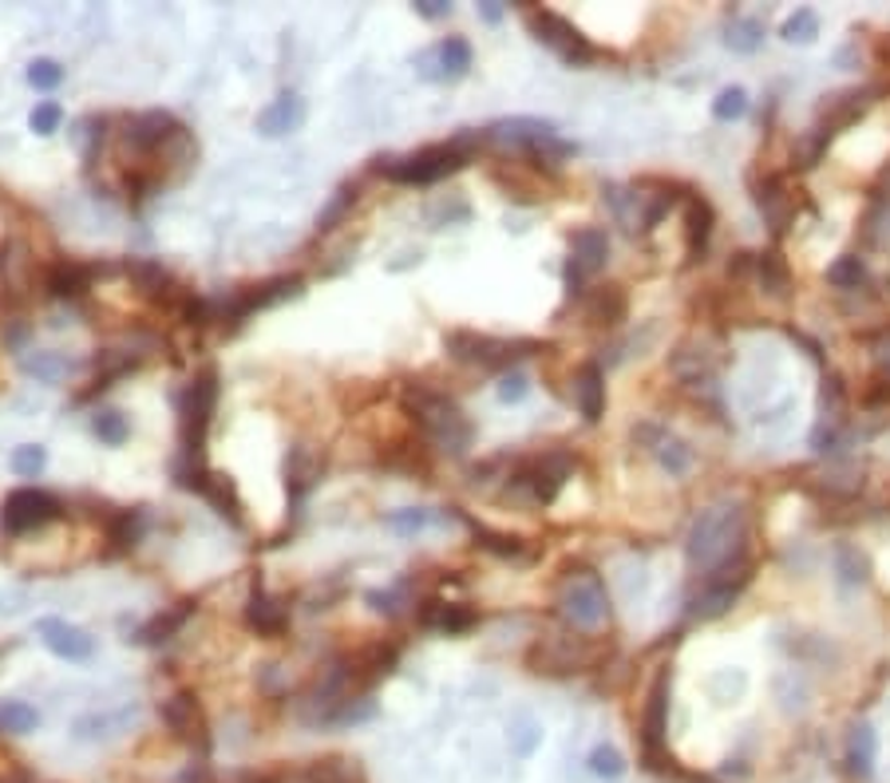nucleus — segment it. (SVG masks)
Returning a JSON list of instances; mask_svg holds the SVG:
<instances>
[{"label":"nucleus","mask_w":890,"mask_h":783,"mask_svg":"<svg viewBox=\"0 0 890 783\" xmlns=\"http://www.w3.org/2000/svg\"><path fill=\"white\" fill-rule=\"evenodd\" d=\"M684 558L701 574H717L725 566L749 558V514L740 502H713L696 514L684 538Z\"/></svg>","instance_id":"nucleus-1"},{"label":"nucleus","mask_w":890,"mask_h":783,"mask_svg":"<svg viewBox=\"0 0 890 783\" xmlns=\"http://www.w3.org/2000/svg\"><path fill=\"white\" fill-rule=\"evenodd\" d=\"M400 403H404V412L420 424V432H424L440 451H447V456H463L467 447H471V439H475V427L459 412V403L440 396V391L424 388V384H404Z\"/></svg>","instance_id":"nucleus-2"},{"label":"nucleus","mask_w":890,"mask_h":783,"mask_svg":"<svg viewBox=\"0 0 890 783\" xmlns=\"http://www.w3.org/2000/svg\"><path fill=\"white\" fill-rule=\"evenodd\" d=\"M218 403V372L202 369L183 391V463H178V483L195 490L198 478L207 475V432L210 415Z\"/></svg>","instance_id":"nucleus-3"},{"label":"nucleus","mask_w":890,"mask_h":783,"mask_svg":"<svg viewBox=\"0 0 890 783\" xmlns=\"http://www.w3.org/2000/svg\"><path fill=\"white\" fill-rule=\"evenodd\" d=\"M554 601H558V613H563L574 630H597V625H606L609 621L606 582H602L594 570H586V566L566 570V577L558 582Z\"/></svg>","instance_id":"nucleus-4"},{"label":"nucleus","mask_w":890,"mask_h":783,"mask_svg":"<svg viewBox=\"0 0 890 783\" xmlns=\"http://www.w3.org/2000/svg\"><path fill=\"white\" fill-rule=\"evenodd\" d=\"M467 159H471V139L435 142V147H424V151L408 154V159H396L384 174H388L392 183L428 186V183L447 178V174H456L459 166H467Z\"/></svg>","instance_id":"nucleus-5"},{"label":"nucleus","mask_w":890,"mask_h":783,"mask_svg":"<svg viewBox=\"0 0 890 783\" xmlns=\"http://www.w3.org/2000/svg\"><path fill=\"white\" fill-rule=\"evenodd\" d=\"M570 471H574L570 456H563V451H546V456L522 459L519 468L507 475V483H510V490H515V495H522L527 502H534V507H546V502L558 499V490L566 487Z\"/></svg>","instance_id":"nucleus-6"},{"label":"nucleus","mask_w":890,"mask_h":783,"mask_svg":"<svg viewBox=\"0 0 890 783\" xmlns=\"http://www.w3.org/2000/svg\"><path fill=\"white\" fill-rule=\"evenodd\" d=\"M487 139L507 142V147H527L531 154H543V159H566V154H574L570 142L558 139V127H554L551 120H531V115L491 123Z\"/></svg>","instance_id":"nucleus-7"},{"label":"nucleus","mask_w":890,"mask_h":783,"mask_svg":"<svg viewBox=\"0 0 890 783\" xmlns=\"http://www.w3.org/2000/svg\"><path fill=\"white\" fill-rule=\"evenodd\" d=\"M519 348H534L531 340H503L491 337V333H471V328H456L447 333V352L459 360V364H471V369H507L510 360L522 357Z\"/></svg>","instance_id":"nucleus-8"},{"label":"nucleus","mask_w":890,"mask_h":783,"mask_svg":"<svg viewBox=\"0 0 890 783\" xmlns=\"http://www.w3.org/2000/svg\"><path fill=\"white\" fill-rule=\"evenodd\" d=\"M669 688H673V676H669V669H662L650 696H645V712H641V751H645L650 768H665V760H669V748H665V736H669Z\"/></svg>","instance_id":"nucleus-9"},{"label":"nucleus","mask_w":890,"mask_h":783,"mask_svg":"<svg viewBox=\"0 0 890 783\" xmlns=\"http://www.w3.org/2000/svg\"><path fill=\"white\" fill-rule=\"evenodd\" d=\"M60 511H64V507H60L55 495H48V490L40 487H21L0 502V531H9V534L40 531V526L60 519Z\"/></svg>","instance_id":"nucleus-10"},{"label":"nucleus","mask_w":890,"mask_h":783,"mask_svg":"<svg viewBox=\"0 0 890 783\" xmlns=\"http://www.w3.org/2000/svg\"><path fill=\"white\" fill-rule=\"evenodd\" d=\"M527 21H531V33L539 36V40L546 44V48H554V52L563 55L566 64H590L594 60V44L586 40V36L578 33L574 24L566 21V16H558V12H546V9H531L527 12Z\"/></svg>","instance_id":"nucleus-11"},{"label":"nucleus","mask_w":890,"mask_h":783,"mask_svg":"<svg viewBox=\"0 0 890 783\" xmlns=\"http://www.w3.org/2000/svg\"><path fill=\"white\" fill-rule=\"evenodd\" d=\"M749 577H752L749 558H740V562L725 566L717 574H708L705 582H701V589L693 594L689 613H693V618H720V613L740 598V589L749 586Z\"/></svg>","instance_id":"nucleus-12"},{"label":"nucleus","mask_w":890,"mask_h":783,"mask_svg":"<svg viewBox=\"0 0 890 783\" xmlns=\"http://www.w3.org/2000/svg\"><path fill=\"white\" fill-rule=\"evenodd\" d=\"M301 294V277L297 273H285V277H270V282L250 285V289H234L226 301L218 304V321H246L258 309H270V304L285 301V297Z\"/></svg>","instance_id":"nucleus-13"},{"label":"nucleus","mask_w":890,"mask_h":783,"mask_svg":"<svg viewBox=\"0 0 890 783\" xmlns=\"http://www.w3.org/2000/svg\"><path fill=\"white\" fill-rule=\"evenodd\" d=\"M412 64L432 84H452V79H463L471 72V44L463 36H447V40H435L432 48H424Z\"/></svg>","instance_id":"nucleus-14"},{"label":"nucleus","mask_w":890,"mask_h":783,"mask_svg":"<svg viewBox=\"0 0 890 783\" xmlns=\"http://www.w3.org/2000/svg\"><path fill=\"white\" fill-rule=\"evenodd\" d=\"M597 661V652L582 645V637H566V642H539L531 652H527V664L534 673H546V676H570V673H582L590 664Z\"/></svg>","instance_id":"nucleus-15"},{"label":"nucleus","mask_w":890,"mask_h":783,"mask_svg":"<svg viewBox=\"0 0 890 783\" xmlns=\"http://www.w3.org/2000/svg\"><path fill=\"white\" fill-rule=\"evenodd\" d=\"M159 717H163V724L171 729L174 739H183V744H198V748L207 751L210 748V729H207V717H202V705H198L195 693H174L163 700V708H159Z\"/></svg>","instance_id":"nucleus-16"},{"label":"nucleus","mask_w":890,"mask_h":783,"mask_svg":"<svg viewBox=\"0 0 890 783\" xmlns=\"http://www.w3.org/2000/svg\"><path fill=\"white\" fill-rule=\"evenodd\" d=\"M36 637H40V642L48 645V652H55L60 661H91V652H96L91 633L64 618H40L36 621Z\"/></svg>","instance_id":"nucleus-17"},{"label":"nucleus","mask_w":890,"mask_h":783,"mask_svg":"<svg viewBox=\"0 0 890 783\" xmlns=\"http://www.w3.org/2000/svg\"><path fill=\"white\" fill-rule=\"evenodd\" d=\"M606 258H609V238H606V229H597V226L574 229V238H570V270H566L570 285L578 289V285L590 282L594 273H602Z\"/></svg>","instance_id":"nucleus-18"},{"label":"nucleus","mask_w":890,"mask_h":783,"mask_svg":"<svg viewBox=\"0 0 890 783\" xmlns=\"http://www.w3.org/2000/svg\"><path fill=\"white\" fill-rule=\"evenodd\" d=\"M183 123L174 120L171 111H143V115H135L127 127V142L135 147L139 154H159L166 147V142H174L178 135H183Z\"/></svg>","instance_id":"nucleus-19"},{"label":"nucleus","mask_w":890,"mask_h":783,"mask_svg":"<svg viewBox=\"0 0 890 783\" xmlns=\"http://www.w3.org/2000/svg\"><path fill=\"white\" fill-rule=\"evenodd\" d=\"M752 198H756V207H761V214L771 226V234H783V229L792 226L795 202H792V190H788V183H783L780 174L752 178Z\"/></svg>","instance_id":"nucleus-20"},{"label":"nucleus","mask_w":890,"mask_h":783,"mask_svg":"<svg viewBox=\"0 0 890 783\" xmlns=\"http://www.w3.org/2000/svg\"><path fill=\"white\" fill-rule=\"evenodd\" d=\"M633 439H638V444L645 447V451H650V456L657 459L669 475H684V471L693 468V451H689V444L677 439L673 432H665V427L641 424L638 432H633Z\"/></svg>","instance_id":"nucleus-21"},{"label":"nucleus","mask_w":890,"mask_h":783,"mask_svg":"<svg viewBox=\"0 0 890 783\" xmlns=\"http://www.w3.org/2000/svg\"><path fill=\"white\" fill-rule=\"evenodd\" d=\"M246 625L254 633H261V637H282L289 630V613H285V606L273 598L270 589L261 586V577H254L250 594H246Z\"/></svg>","instance_id":"nucleus-22"},{"label":"nucleus","mask_w":890,"mask_h":783,"mask_svg":"<svg viewBox=\"0 0 890 783\" xmlns=\"http://www.w3.org/2000/svg\"><path fill=\"white\" fill-rule=\"evenodd\" d=\"M305 123V99L297 91H282L277 99H270L265 108L258 111V130L265 139H285L294 135Z\"/></svg>","instance_id":"nucleus-23"},{"label":"nucleus","mask_w":890,"mask_h":783,"mask_svg":"<svg viewBox=\"0 0 890 783\" xmlns=\"http://www.w3.org/2000/svg\"><path fill=\"white\" fill-rule=\"evenodd\" d=\"M626 309H630V301H626V289H621V285H597V289L586 294L582 316H586V325L614 328L626 321Z\"/></svg>","instance_id":"nucleus-24"},{"label":"nucleus","mask_w":890,"mask_h":783,"mask_svg":"<svg viewBox=\"0 0 890 783\" xmlns=\"http://www.w3.org/2000/svg\"><path fill=\"white\" fill-rule=\"evenodd\" d=\"M475 621H479L475 609L459 606V601H424V609H420V625H424V630H435V633H447V637L467 633Z\"/></svg>","instance_id":"nucleus-25"},{"label":"nucleus","mask_w":890,"mask_h":783,"mask_svg":"<svg viewBox=\"0 0 890 783\" xmlns=\"http://www.w3.org/2000/svg\"><path fill=\"white\" fill-rule=\"evenodd\" d=\"M198 495L214 507L222 519L230 522V526H242V499H238V487H234V478L222 475V471H207V475L198 478Z\"/></svg>","instance_id":"nucleus-26"},{"label":"nucleus","mask_w":890,"mask_h":783,"mask_svg":"<svg viewBox=\"0 0 890 783\" xmlns=\"http://www.w3.org/2000/svg\"><path fill=\"white\" fill-rule=\"evenodd\" d=\"M574 403L586 424H597L606 412V372L597 364H582L574 376Z\"/></svg>","instance_id":"nucleus-27"},{"label":"nucleus","mask_w":890,"mask_h":783,"mask_svg":"<svg viewBox=\"0 0 890 783\" xmlns=\"http://www.w3.org/2000/svg\"><path fill=\"white\" fill-rule=\"evenodd\" d=\"M321 471H325V459L317 456L313 447H294L289 459H285V487H289V495L301 499L305 490L321 478Z\"/></svg>","instance_id":"nucleus-28"},{"label":"nucleus","mask_w":890,"mask_h":783,"mask_svg":"<svg viewBox=\"0 0 890 783\" xmlns=\"http://www.w3.org/2000/svg\"><path fill=\"white\" fill-rule=\"evenodd\" d=\"M91 265H79V261H55L52 270H48V277H44V289H48V297H79L87 294V285H91Z\"/></svg>","instance_id":"nucleus-29"},{"label":"nucleus","mask_w":890,"mask_h":783,"mask_svg":"<svg viewBox=\"0 0 890 783\" xmlns=\"http://www.w3.org/2000/svg\"><path fill=\"white\" fill-rule=\"evenodd\" d=\"M21 369L28 372V376H36L40 384H60L64 376H72V372L79 369V360L64 357V352H52V348H36V352H28V357L21 360Z\"/></svg>","instance_id":"nucleus-30"},{"label":"nucleus","mask_w":890,"mask_h":783,"mask_svg":"<svg viewBox=\"0 0 890 783\" xmlns=\"http://www.w3.org/2000/svg\"><path fill=\"white\" fill-rule=\"evenodd\" d=\"M708 238H713V207L705 198H689V207H684V250H689V258H701L708 250Z\"/></svg>","instance_id":"nucleus-31"},{"label":"nucleus","mask_w":890,"mask_h":783,"mask_svg":"<svg viewBox=\"0 0 890 783\" xmlns=\"http://www.w3.org/2000/svg\"><path fill=\"white\" fill-rule=\"evenodd\" d=\"M190 613H195V601H178V606L163 609V613H154V618L139 630V637H135V642H143V645H163V642H171L174 633H178V630L186 625V621H190Z\"/></svg>","instance_id":"nucleus-32"},{"label":"nucleus","mask_w":890,"mask_h":783,"mask_svg":"<svg viewBox=\"0 0 890 783\" xmlns=\"http://www.w3.org/2000/svg\"><path fill=\"white\" fill-rule=\"evenodd\" d=\"M305 783H369L364 772H360L357 760L348 756H325V760H313L301 775Z\"/></svg>","instance_id":"nucleus-33"},{"label":"nucleus","mask_w":890,"mask_h":783,"mask_svg":"<svg viewBox=\"0 0 890 783\" xmlns=\"http://www.w3.org/2000/svg\"><path fill=\"white\" fill-rule=\"evenodd\" d=\"M863 111H867V91H843V96L827 99V108H824V139H831L839 127L855 123Z\"/></svg>","instance_id":"nucleus-34"},{"label":"nucleus","mask_w":890,"mask_h":783,"mask_svg":"<svg viewBox=\"0 0 890 783\" xmlns=\"http://www.w3.org/2000/svg\"><path fill=\"white\" fill-rule=\"evenodd\" d=\"M0 277H4V285H12V289H24L28 285V277H33V253H28V246L16 238L0 241Z\"/></svg>","instance_id":"nucleus-35"},{"label":"nucleus","mask_w":890,"mask_h":783,"mask_svg":"<svg viewBox=\"0 0 890 783\" xmlns=\"http://www.w3.org/2000/svg\"><path fill=\"white\" fill-rule=\"evenodd\" d=\"M756 277H761L768 297H788V289H792V270H788V261H783L780 250H764L761 258H756Z\"/></svg>","instance_id":"nucleus-36"},{"label":"nucleus","mask_w":890,"mask_h":783,"mask_svg":"<svg viewBox=\"0 0 890 783\" xmlns=\"http://www.w3.org/2000/svg\"><path fill=\"white\" fill-rule=\"evenodd\" d=\"M40 724V712H36L28 700H0V732L9 736H28Z\"/></svg>","instance_id":"nucleus-37"},{"label":"nucleus","mask_w":890,"mask_h":783,"mask_svg":"<svg viewBox=\"0 0 890 783\" xmlns=\"http://www.w3.org/2000/svg\"><path fill=\"white\" fill-rule=\"evenodd\" d=\"M91 435H96L99 444H108V447L127 444V435H131L127 415L115 412V408H99V412L91 415Z\"/></svg>","instance_id":"nucleus-38"},{"label":"nucleus","mask_w":890,"mask_h":783,"mask_svg":"<svg viewBox=\"0 0 890 783\" xmlns=\"http://www.w3.org/2000/svg\"><path fill=\"white\" fill-rule=\"evenodd\" d=\"M471 534H475V543L483 546V550H491V555H499V558L522 555V538H515V534L491 531V526H483V522H471Z\"/></svg>","instance_id":"nucleus-39"},{"label":"nucleus","mask_w":890,"mask_h":783,"mask_svg":"<svg viewBox=\"0 0 890 783\" xmlns=\"http://www.w3.org/2000/svg\"><path fill=\"white\" fill-rule=\"evenodd\" d=\"M875 756H879V739H875V732H870L867 724H858L855 736H851V768H855L858 775H870Z\"/></svg>","instance_id":"nucleus-40"},{"label":"nucleus","mask_w":890,"mask_h":783,"mask_svg":"<svg viewBox=\"0 0 890 783\" xmlns=\"http://www.w3.org/2000/svg\"><path fill=\"white\" fill-rule=\"evenodd\" d=\"M827 282L836 285V289H858V285L867 282V265L855 258V253H848V258H839L831 270H827Z\"/></svg>","instance_id":"nucleus-41"},{"label":"nucleus","mask_w":890,"mask_h":783,"mask_svg":"<svg viewBox=\"0 0 890 783\" xmlns=\"http://www.w3.org/2000/svg\"><path fill=\"white\" fill-rule=\"evenodd\" d=\"M9 463H12V471H16L21 478H36L44 468H48V451H44L40 444H24V447H16V451H12Z\"/></svg>","instance_id":"nucleus-42"},{"label":"nucleus","mask_w":890,"mask_h":783,"mask_svg":"<svg viewBox=\"0 0 890 783\" xmlns=\"http://www.w3.org/2000/svg\"><path fill=\"white\" fill-rule=\"evenodd\" d=\"M24 76H28V84H33L36 91H55V87L64 84V67L55 64V60H48V55H40V60L28 64Z\"/></svg>","instance_id":"nucleus-43"},{"label":"nucleus","mask_w":890,"mask_h":783,"mask_svg":"<svg viewBox=\"0 0 890 783\" xmlns=\"http://www.w3.org/2000/svg\"><path fill=\"white\" fill-rule=\"evenodd\" d=\"M60 123H64V108H60L55 99H44V103H36L33 115H28V127H33L36 135H55V130H60Z\"/></svg>","instance_id":"nucleus-44"},{"label":"nucleus","mask_w":890,"mask_h":783,"mask_svg":"<svg viewBox=\"0 0 890 783\" xmlns=\"http://www.w3.org/2000/svg\"><path fill=\"white\" fill-rule=\"evenodd\" d=\"M590 772L594 775H602V780H618L621 772H626V760H621V751L618 748H594L590 751Z\"/></svg>","instance_id":"nucleus-45"},{"label":"nucleus","mask_w":890,"mask_h":783,"mask_svg":"<svg viewBox=\"0 0 890 783\" xmlns=\"http://www.w3.org/2000/svg\"><path fill=\"white\" fill-rule=\"evenodd\" d=\"M432 522H435V514L424 511V507H408V511L388 514V526L396 534H416V531H424V526H432Z\"/></svg>","instance_id":"nucleus-46"},{"label":"nucleus","mask_w":890,"mask_h":783,"mask_svg":"<svg viewBox=\"0 0 890 783\" xmlns=\"http://www.w3.org/2000/svg\"><path fill=\"white\" fill-rule=\"evenodd\" d=\"M749 111V96H744V87H728V91H720L717 103H713V115H717L720 123L728 120H740Z\"/></svg>","instance_id":"nucleus-47"},{"label":"nucleus","mask_w":890,"mask_h":783,"mask_svg":"<svg viewBox=\"0 0 890 783\" xmlns=\"http://www.w3.org/2000/svg\"><path fill=\"white\" fill-rule=\"evenodd\" d=\"M761 36L764 28L756 21H737L728 28V44H732L737 52H756V48H761Z\"/></svg>","instance_id":"nucleus-48"},{"label":"nucleus","mask_w":890,"mask_h":783,"mask_svg":"<svg viewBox=\"0 0 890 783\" xmlns=\"http://www.w3.org/2000/svg\"><path fill=\"white\" fill-rule=\"evenodd\" d=\"M353 202H357V190H353V186H341L337 198H333V202L325 207V214L317 217V229H333V226H337L341 217L348 214V207H353Z\"/></svg>","instance_id":"nucleus-49"},{"label":"nucleus","mask_w":890,"mask_h":783,"mask_svg":"<svg viewBox=\"0 0 890 783\" xmlns=\"http://www.w3.org/2000/svg\"><path fill=\"white\" fill-rule=\"evenodd\" d=\"M836 566H839V574H843V582H867V558L858 555V550H851V546H839Z\"/></svg>","instance_id":"nucleus-50"},{"label":"nucleus","mask_w":890,"mask_h":783,"mask_svg":"<svg viewBox=\"0 0 890 783\" xmlns=\"http://www.w3.org/2000/svg\"><path fill=\"white\" fill-rule=\"evenodd\" d=\"M815 33H819V16H815L812 9H800L783 24V36H788V40H812Z\"/></svg>","instance_id":"nucleus-51"},{"label":"nucleus","mask_w":890,"mask_h":783,"mask_svg":"<svg viewBox=\"0 0 890 783\" xmlns=\"http://www.w3.org/2000/svg\"><path fill=\"white\" fill-rule=\"evenodd\" d=\"M139 526H143V514L139 511H123L120 519L111 522V543L131 546L135 538H139Z\"/></svg>","instance_id":"nucleus-52"},{"label":"nucleus","mask_w":890,"mask_h":783,"mask_svg":"<svg viewBox=\"0 0 890 783\" xmlns=\"http://www.w3.org/2000/svg\"><path fill=\"white\" fill-rule=\"evenodd\" d=\"M870 360H875V372H879V381L890 384V328L882 333L875 345H870Z\"/></svg>","instance_id":"nucleus-53"},{"label":"nucleus","mask_w":890,"mask_h":783,"mask_svg":"<svg viewBox=\"0 0 890 783\" xmlns=\"http://www.w3.org/2000/svg\"><path fill=\"white\" fill-rule=\"evenodd\" d=\"M364 601H369L372 609H376V613H400V606H396V601H400V594H396V589H369V594H364Z\"/></svg>","instance_id":"nucleus-54"},{"label":"nucleus","mask_w":890,"mask_h":783,"mask_svg":"<svg viewBox=\"0 0 890 783\" xmlns=\"http://www.w3.org/2000/svg\"><path fill=\"white\" fill-rule=\"evenodd\" d=\"M522 396H527V376H522V372H507L499 384V400L515 403V400H522Z\"/></svg>","instance_id":"nucleus-55"},{"label":"nucleus","mask_w":890,"mask_h":783,"mask_svg":"<svg viewBox=\"0 0 890 783\" xmlns=\"http://www.w3.org/2000/svg\"><path fill=\"white\" fill-rule=\"evenodd\" d=\"M416 12H420V16H428V21H440V16H447V12H452V4H447V0H420V4H416Z\"/></svg>","instance_id":"nucleus-56"},{"label":"nucleus","mask_w":890,"mask_h":783,"mask_svg":"<svg viewBox=\"0 0 890 783\" xmlns=\"http://www.w3.org/2000/svg\"><path fill=\"white\" fill-rule=\"evenodd\" d=\"M867 403H890V384H875V388L867 391Z\"/></svg>","instance_id":"nucleus-57"},{"label":"nucleus","mask_w":890,"mask_h":783,"mask_svg":"<svg viewBox=\"0 0 890 783\" xmlns=\"http://www.w3.org/2000/svg\"><path fill=\"white\" fill-rule=\"evenodd\" d=\"M479 12H483V16H487L491 24H495V21H499V16H503V9H499V4H483V9H479Z\"/></svg>","instance_id":"nucleus-58"}]
</instances>
